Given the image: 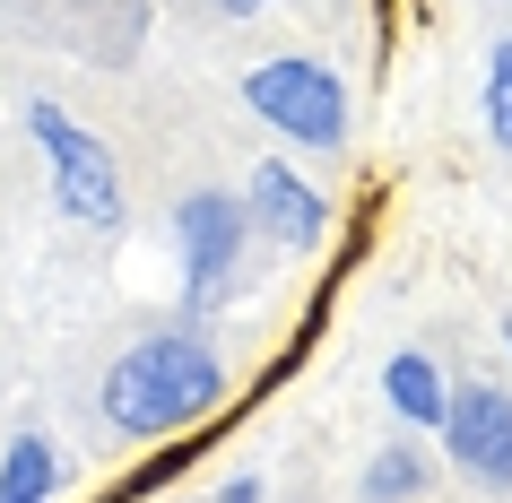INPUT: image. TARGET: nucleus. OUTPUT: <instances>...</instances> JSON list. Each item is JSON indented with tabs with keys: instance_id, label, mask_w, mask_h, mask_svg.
Returning <instances> with one entry per match:
<instances>
[{
	"instance_id": "nucleus-1",
	"label": "nucleus",
	"mask_w": 512,
	"mask_h": 503,
	"mask_svg": "<svg viewBox=\"0 0 512 503\" xmlns=\"http://www.w3.org/2000/svg\"><path fill=\"white\" fill-rule=\"evenodd\" d=\"M217 399H226V365L200 330H157V339L122 347V365L105 373L113 434H174V425H200Z\"/></svg>"
},
{
	"instance_id": "nucleus-2",
	"label": "nucleus",
	"mask_w": 512,
	"mask_h": 503,
	"mask_svg": "<svg viewBox=\"0 0 512 503\" xmlns=\"http://www.w3.org/2000/svg\"><path fill=\"white\" fill-rule=\"evenodd\" d=\"M243 105L261 113L278 139H296V148H339L348 139V87H339V70L330 61H261L252 79H243Z\"/></svg>"
},
{
	"instance_id": "nucleus-3",
	"label": "nucleus",
	"mask_w": 512,
	"mask_h": 503,
	"mask_svg": "<svg viewBox=\"0 0 512 503\" xmlns=\"http://www.w3.org/2000/svg\"><path fill=\"white\" fill-rule=\"evenodd\" d=\"M27 131H35V148H44V165H53V200L79 217V226L113 235V226H122V165H113V148L96 131H79L61 105H35Z\"/></svg>"
},
{
	"instance_id": "nucleus-4",
	"label": "nucleus",
	"mask_w": 512,
	"mask_h": 503,
	"mask_svg": "<svg viewBox=\"0 0 512 503\" xmlns=\"http://www.w3.org/2000/svg\"><path fill=\"white\" fill-rule=\"evenodd\" d=\"M174 226H183V295L209 313V304H226V287H235V261H243V243H252V217H243L235 191H191L183 209H174Z\"/></svg>"
},
{
	"instance_id": "nucleus-5",
	"label": "nucleus",
	"mask_w": 512,
	"mask_h": 503,
	"mask_svg": "<svg viewBox=\"0 0 512 503\" xmlns=\"http://www.w3.org/2000/svg\"><path fill=\"white\" fill-rule=\"evenodd\" d=\"M443 451H452V469L469 477V486H495V495H512V391H495V382H469V391L443 399Z\"/></svg>"
},
{
	"instance_id": "nucleus-6",
	"label": "nucleus",
	"mask_w": 512,
	"mask_h": 503,
	"mask_svg": "<svg viewBox=\"0 0 512 503\" xmlns=\"http://www.w3.org/2000/svg\"><path fill=\"white\" fill-rule=\"evenodd\" d=\"M243 217H252V226H270L287 252H313V243H322V226H330L322 191L304 183L296 165H278V157L252 174V191H243Z\"/></svg>"
},
{
	"instance_id": "nucleus-7",
	"label": "nucleus",
	"mask_w": 512,
	"mask_h": 503,
	"mask_svg": "<svg viewBox=\"0 0 512 503\" xmlns=\"http://www.w3.org/2000/svg\"><path fill=\"white\" fill-rule=\"evenodd\" d=\"M382 399H391L417 434H434V425H443L452 382H443V365H434V356H391V365H382Z\"/></svg>"
},
{
	"instance_id": "nucleus-8",
	"label": "nucleus",
	"mask_w": 512,
	"mask_h": 503,
	"mask_svg": "<svg viewBox=\"0 0 512 503\" xmlns=\"http://www.w3.org/2000/svg\"><path fill=\"white\" fill-rule=\"evenodd\" d=\"M426 477H434V460L417 443H382L365 460V477H356V495L365 503H426Z\"/></svg>"
},
{
	"instance_id": "nucleus-9",
	"label": "nucleus",
	"mask_w": 512,
	"mask_h": 503,
	"mask_svg": "<svg viewBox=\"0 0 512 503\" xmlns=\"http://www.w3.org/2000/svg\"><path fill=\"white\" fill-rule=\"evenodd\" d=\"M53 486H61V451L44 434H18L0 451V503H53Z\"/></svg>"
},
{
	"instance_id": "nucleus-10",
	"label": "nucleus",
	"mask_w": 512,
	"mask_h": 503,
	"mask_svg": "<svg viewBox=\"0 0 512 503\" xmlns=\"http://www.w3.org/2000/svg\"><path fill=\"white\" fill-rule=\"evenodd\" d=\"M486 131H495V148L512 157V35L486 53Z\"/></svg>"
},
{
	"instance_id": "nucleus-11",
	"label": "nucleus",
	"mask_w": 512,
	"mask_h": 503,
	"mask_svg": "<svg viewBox=\"0 0 512 503\" xmlns=\"http://www.w3.org/2000/svg\"><path fill=\"white\" fill-rule=\"evenodd\" d=\"M217 503H270V486H261V477H226V486H217Z\"/></svg>"
},
{
	"instance_id": "nucleus-12",
	"label": "nucleus",
	"mask_w": 512,
	"mask_h": 503,
	"mask_svg": "<svg viewBox=\"0 0 512 503\" xmlns=\"http://www.w3.org/2000/svg\"><path fill=\"white\" fill-rule=\"evenodd\" d=\"M209 9H226V18H252V9H270V0H209Z\"/></svg>"
},
{
	"instance_id": "nucleus-13",
	"label": "nucleus",
	"mask_w": 512,
	"mask_h": 503,
	"mask_svg": "<svg viewBox=\"0 0 512 503\" xmlns=\"http://www.w3.org/2000/svg\"><path fill=\"white\" fill-rule=\"evenodd\" d=\"M504 347H512V321H504Z\"/></svg>"
}]
</instances>
